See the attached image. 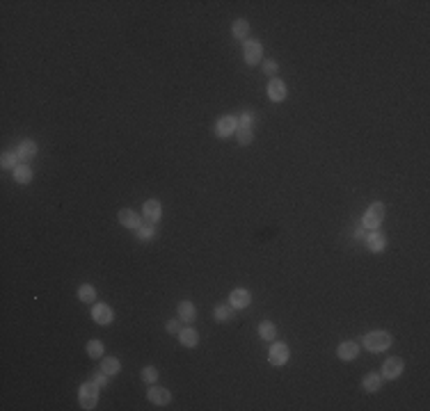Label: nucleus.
<instances>
[{
    "mask_svg": "<svg viewBox=\"0 0 430 411\" xmlns=\"http://www.w3.org/2000/svg\"><path fill=\"white\" fill-rule=\"evenodd\" d=\"M391 345V336L387 331H371L364 336V347L369 352H384Z\"/></svg>",
    "mask_w": 430,
    "mask_h": 411,
    "instance_id": "f257e3e1",
    "label": "nucleus"
},
{
    "mask_svg": "<svg viewBox=\"0 0 430 411\" xmlns=\"http://www.w3.org/2000/svg\"><path fill=\"white\" fill-rule=\"evenodd\" d=\"M96 400H99V386L94 381H85L80 386V407L83 409H94Z\"/></svg>",
    "mask_w": 430,
    "mask_h": 411,
    "instance_id": "f03ea898",
    "label": "nucleus"
},
{
    "mask_svg": "<svg viewBox=\"0 0 430 411\" xmlns=\"http://www.w3.org/2000/svg\"><path fill=\"white\" fill-rule=\"evenodd\" d=\"M382 220H384V203H380V201L371 203V208L366 210V215H364V227L377 228L382 224Z\"/></svg>",
    "mask_w": 430,
    "mask_h": 411,
    "instance_id": "7ed1b4c3",
    "label": "nucleus"
},
{
    "mask_svg": "<svg viewBox=\"0 0 430 411\" xmlns=\"http://www.w3.org/2000/svg\"><path fill=\"white\" fill-rule=\"evenodd\" d=\"M236 131H238V119H236V117H222V119L215 124V135L222 137V139L233 135Z\"/></svg>",
    "mask_w": 430,
    "mask_h": 411,
    "instance_id": "20e7f679",
    "label": "nucleus"
},
{
    "mask_svg": "<svg viewBox=\"0 0 430 411\" xmlns=\"http://www.w3.org/2000/svg\"><path fill=\"white\" fill-rule=\"evenodd\" d=\"M288 357H291V352H288V345L286 343H275V345L270 347V364L272 365H284L288 361Z\"/></svg>",
    "mask_w": 430,
    "mask_h": 411,
    "instance_id": "39448f33",
    "label": "nucleus"
},
{
    "mask_svg": "<svg viewBox=\"0 0 430 411\" xmlns=\"http://www.w3.org/2000/svg\"><path fill=\"white\" fill-rule=\"evenodd\" d=\"M400 372H403V359L391 357V359L384 361V365H382V377L384 379H396V377H400Z\"/></svg>",
    "mask_w": 430,
    "mask_h": 411,
    "instance_id": "423d86ee",
    "label": "nucleus"
},
{
    "mask_svg": "<svg viewBox=\"0 0 430 411\" xmlns=\"http://www.w3.org/2000/svg\"><path fill=\"white\" fill-rule=\"evenodd\" d=\"M92 318H94L96 324H110V322L114 320V313L108 304H96L94 309H92Z\"/></svg>",
    "mask_w": 430,
    "mask_h": 411,
    "instance_id": "0eeeda50",
    "label": "nucleus"
},
{
    "mask_svg": "<svg viewBox=\"0 0 430 411\" xmlns=\"http://www.w3.org/2000/svg\"><path fill=\"white\" fill-rule=\"evenodd\" d=\"M161 215H162L161 201L149 199V201L144 203V220H147V224H154V222H158V220H161Z\"/></svg>",
    "mask_w": 430,
    "mask_h": 411,
    "instance_id": "6e6552de",
    "label": "nucleus"
},
{
    "mask_svg": "<svg viewBox=\"0 0 430 411\" xmlns=\"http://www.w3.org/2000/svg\"><path fill=\"white\" fill-rule=\"evenodd\" d=\"M245 62L250 66H254L259 60H261V44L257 42V39H250V42H245Z\"/></svg>",
    "mask_w": 430,
    "mask_h": 411,
    "instance_id": "1a4fd4ad",
    "label": "nucleus"
},
{
    "mask_svg": "<svg viewBox=\"0 0 430 411\" xmlns=\"http://www.w3.org/2000/svg\"><path fill=\"white\" fill-rule=\"evenodd\" d=\"M268 98L275 103H281L284 98H286V85L281 83V80H270L268 83Z\"/></svg>",
    "mask_w": 430,
    "mask_h": 411,
    "instance_id": "9d476101",
    "label": "nucleus"
},
{
    "mask_svg": "<svg viewBox=\"0 0 430 411\" xmlns=\"http://www.w3.org/2000/svg\"><path fill=\"white\" fill-rule=\"evenodd\" d=\"M229 302H231L233 309H245V306H250L252 297H250V292H247L245 288H236V290L231 292V297H229Z\"/></svg>",
    "mask_w": 430,
    "mask_h": 411,
    "instance_id": "9b49d317",
    "label": "nucleus"
},
{
    "mask_svg": "<svg viewBox=\"0 0 430 411\" xmlns=\"http://www.w3.org/2000/svg\"><path fill=\"white\" fill-rule=\"evenodd\" d=\"M336 354H339V359H343V361H353V359L359 354V345L357 343H353V340H346V343H341L339 345Z\"/></svg>",
    "mask_w": 430,
    "mask_h": 411,
    "instance_id": "f8f14e48",
    "label": "nucleus"
},
{
    "mask_svg": "<svg viewBox=\"0 0 430 411\" xmlns=\"http://www.w3.org/2000/svg\"><path fill=\"white\" fill-rule=\"evenodd\" d=\"M147 398L154 402V405H167L169 400H172V395H169L167 388H161V386H151L149 393H147Z\"/></svg>",
    "mask_w": 430,
    "mask_h": 411,
    "instance_id": "ddd939ff",
    "label": "nucleus"
},
{
    "mask_svg": "<svg viewBox=\"0 0 430 411\" xmlns=\"http://www.w3.org/2000/svg\"><path fill=\"white\" fill-rule=\"evenodd\" d=\"M195 318H197L195 304H192V302H181L179 304V320L185 322V324H190V322H195Z\"/></svg>",
    "mask_w": 430,
    "mask_h": 411,
    "instance_id": "4468645a",
    "label": "nucleus"
},
{
    "mask_svg": "<svg viewBox=\"0 0 430 411\" xmlns=\"http://www.w3.org/2000/svg\"><path fill=\"white\" fill-rule=\"evenodd\" d=\"M18 158L21 160H30V158H35L37 155V144L32 142V139H25V142H21V146L16 149Z\"/></svg>",
    "mask_w": 430,
    "mask_h": 411,
    "instance_id": "2eb2a0df",
    "label": "nucleus"
},
{
    "mask_svg": "<svg viewBox=\"0 0 430 411\" xmlns=\"http://www.w3.org/2000/svg\"><path fill=\"white\" fill-rule=\"evenodd\" d=\"M366 244H369V249L371 251H382L384 247H387V240H384V235L382 233H377V231H373L366 238Z\"/></svg>",
    "mask_w": 430,
    "mask_h": 411,
    "instance_id": "dca6fc26",
    "label": "nucleus"
},
{
    "mask_svg": "<svg viewBox=\"0 0 430 411\" xmlns=\"http://www.w3.org/2000/svg\"><path fill=\"white\" fill-rule=\"evenodd\" d=\"M119 222L126 228H140V217H138V213H133V210H121Z\"/></svg>",
    "mask_w": 430,
    "mask_h": 411,
    "instance_id": "f3484780",
    "label": "nucleus"
},
{
    "mask_svg": "<svg viewBox=\"0 0 430 411\" xmlns=\"http://www.w3.org/2000/svg\"><path fill=\"white\" fill-rule=\"evenodd\" d=\"M179 340H181V345H185V347H195L199 343V336H197V331L195 329H181V334H179Z\"/></svg>",
    "mask_w": 430,
    "mask_h": 411,
    "instance_id": "a211bd4d",
    "label": "nucleus"
},
{
    "mask_svg": "<svg viewBox=\"0 0 430 411\" xmlns=\"http://www.w3.org/2000/svg\"><path fill=\"white\" fill-rule=\"evenodd\" d=\"M14 179H16V183H21V185H25V183H30L32 181V169H30V165H18L16 169H14Z\"/></svg>",
    "mask_w": 430,
    "mask_h": 411,
    "instance_id": "6ab92c4d",
    "label": "nucleus"
},
{
    "mask_svg": "<svg viewBox=\"0 0 430 411\" xmlns=\"http://www.w3.org/2000/svg\"><path fill=\"white\" fill-rule=\"evenodd\" d=\"M119 368H121V364H119V359L117 357H106L101 361V370L103 372H106V375H117V372H119Z\"/></svg>",
    "mask_w": 430,
    "mask_h": 411,
    "instance_id": "aec40b11",
    "label": "nucleus"
},
{
    "mask_svg": "<svg viewBox=\"0 0 430 411\" xmlns=\"http://www.w3.org/2000/svg\"><path fill=\"white\" fill-rule=\"evenodd\" d=\"M382 381H384V377L376 375V372H371V375L364 377V388L369 391V393H376V391H380V388H382Z\"/></svg>",
    "mask_w": 430,
    "mask_h": 411,
    "instance_id": "412c9836",
    "label": "nucleus"
},
{
    "mask_svg": "<svg viewBox=\"0 0 430 411\" xmlns=\"http://www.w3.org/2000/svg\"><path fill=\"white\" fill-rule=\"evenodd\" d=\"M231 32H233V37H236V39H245L247 32H250V23H247L245 18H238V21H233Z\"/></svg>",
    "mask_w": 430,
    "mask_h": 411,
    "instance_id": "4be33fe9",
    "label": "nucleus"
},
{
    "mask_svg": "<svg viewBox=\"0 0 430 411\" xmlns=\"http://www.w3.org/2000/svg\"><path fill=\"white\" fill-rule=\"evenodd\" d=\"M18 160H21V158H18L16 151H5V153H2V158H0V165H2L5 169H16L18 167Z\"/></svg>",
    "mask_w": 430,
    "mask_h": 411,
    "instance_id": "5701e85b",
    "label": "nucleus"
},
{
    "mask_svg": "<svg viewBox=\"0 0 430 411\" xmlns=\"http://www.w3.org/2000/svg\"><path fill=\"white\" fill-rule=\"evenodd\" d=\"M259 336H261L263 340H272L277 336V327L275 324H272V322H261V324H259Z\"/></svg>",
    "mask_w": 430,
    "mask_h": 411,
    "instance_id": "b1692460",
    "label": "nucleus"
},
{
    "mask_svg": "<svg viewBox=\"0 0 430 411\" xmlns=\"http://www.w3.org/2000/svg\"><path fill=\"white\" fill-rule=\"evenodd\" d=\"M78 299L80 302H94L96 299V290H94V286H90V283H83V286L78 288Z\"/></svg>",
    "mask_w": 430,
    "mask_h": 411,
    "instance_id": "393cba45",
    "label": "nucleus"
},
{
    "mask_svg": "<svg viewBox=\"0 0 430 411\" xmlns=\"http://www.w3.org/2000/svg\"><path fill=\"white\" fill-rule=\"evenodd\" d=\"M236 137H238V142L243 144V146H247V144L254 142V133H252V128H238V131H236Z\"/></svg>",
    "mask_w": 430,
    "mask_h": 411,
    "instance_id": "a878e982",
    "label": "nucleus"
},
{
    "mask_svg": "<svg viewBox=\"0 0 430 411\" xmlns=\"http://www.w3.org/2000/svg\"><path fill=\"white\" fill-rule=\"evenodd\" d=\"M87 354H90L92 359H101V354H103L101 340H90V343H87Z\"/></svg>",
    "mask_w": 430,
    "mask_h": 411,
    "instance_id": "bb28decb",
    "label": "nucleus"
},
{
    "mask_svg": "<svg viewBox=\"0 0 430 411\" xmlns=\"http://www.w3.org/2000/svg\"><path fill=\"white\" fill-rule=\"evenodd\" d=\"M213 316H215V320L217 322H227L229 318H231V306H215V311H213Z\"/></svg>",
    "mask_w": 430,
    "mask_h": 411,
    "instance_id": "cd10ccee",
    "label": "nucleus"
},
{
    "mask_svg": "<svg viewBox=\"0 0 430 411\" xmlns=\"http://www.w3.org/2000/svg\"><path fill=\"white\" fill-rule=\"evenodd\" d=\"M154 233H156L154 224H142V227L138 228V235H140V240H151V238H154Z\"/></svg>",
    "mask_w": 430,
    "mask_h": 411,
    "instance_id": "c85d7f7f",
    "label": "nucleus"
},
{
    "mask_svg": "<svg viewBox=\"0 0 430 411\" xmlns=\"http://www.w3.org/2000/svg\"><path fill=\"white\" fill-rule=\"evenodd\" d=\"M142 379L147 381V384H154V381L158 379V372H156L154 365H147V368L142 370Z\"/></svg>",
    "mask_w": 430,
    "mask_h": 411,
    "instance_id": "c756f323",
    "label": "nucleus"
},
{
    "mask_svg": "<svg viewBox=\"0 0 430 411\" xmlns=\"http://www.w3.org/2000/svg\"><path fill=\"white\" fill-rule=\"evenodd\" d=\"M254 124V112H243L238 119V128H252Z\"/></svg>",
    "mask_w": 430,
    "mask_h": 411,
    "instance_id": "7c9ffc66",
    "label": "nucleus"
},
{
    "mask_svg": "<svg viewBox=\"0 0 430 411\" xmlns=\"http://www.w3.org/2000/svg\"><path fill=\"white\" fill-rule=\"evenodd\" d=\"M92 381H94L99 388H101V386H108V381H110V375H106V372L101 370V372H96V375L92 377Z\"/></svg>",
    "mask_w": 430,
    "mask_h": 411,
    "instance_id": "2f4dec72",
    "label": "nucleus"
},
{
    "mask_svg": "<svg viewBox=\"0 0 430 411\" xmlns=\"http://www.w3.org/2000/svg\"><path fill=\"white\" fill-rule=\"evenodd\" d=\"M263 71L268 73V76H275L277 73V62L275 60H266L263 62Z\"/></svg>",
    "mask_w": 430,
    "mask_h": 411,
    "instance_id": "473e14b6",
    "label": "nucleus"
},
{
    "mask_svg": "<svg viewBox=\"0 0 430 411\" xmlns=\"http://www.w3.org/2000/svg\"><path fill=\"white\" fill-rule=\"evenodd\" d=\"M167 331L172 336H179L181 334V327H179V318H176V320H169L167 322Z\"/></svg>",
    "mask_w": 430,
    "mask_h": 411,
    "instance_id": "72a5a7b5",
    "label": "nucleus"
},
{
    "mask_svg": "<svg viewBox=\"0 0 430 411\" xmlns=\"http://www.w3.org/2000/svg\"><path fill=\"white\" fill-rule=\"evenodd\" d=\"M355 238H364V228H362V227L355 231Z\"/></svg>",
    "mask_w": 430,
    "mask_h": 411,
    "instance_id": "f704fd0d",
    "label": "nucleus"
}]
</instances>
